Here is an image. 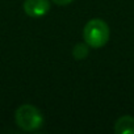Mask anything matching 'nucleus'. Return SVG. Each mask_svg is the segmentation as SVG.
Listing matches in <instances>:
<instances>
[{"label":"nucleus","instance_id":"obj_1","mask_svg":"<svg viewBox=\"0 0 134 134\" xmlns=\"http://www.w3.org/2000/svg\"><path fill=\"white\" fill-rule=\"evenodd\" d=\"M109 26L101 19L90 20L83 29L84 42L93 49H100L109 41Z\"/></svg>","mask_w":134,"mask_h":134},{"label":"nucleus","instance_id":"obj_2","mask_svg":"<svg viewBox=\"0 0 134 134\" xmlns=\"http://www.w3.org/2000/svg\"><path fill=\"white\" fill-rule=\"evenodd\" d=\"M15 120L17 126L25 131L38 130L43 125V116L41 110L30 104H24L19 107L15 113Z\"/></svg>","mask_w":134,"mask_h":134},{"label":"nucleus","instance_id":"obj_3","mask_svg":"<svg viewBox=\"0 0 134 134\" xmlns=\"http://www.w3.org/2000/svg\"><path fill=\"white\" fill-rule=\"evenodd\" d=\"M24 11L32 19H40L50 11V0H25Z\"/></svg>","mask_w":134,"mask_h":134},{"label":"nucleus","instance_id":"obj_4","mask_svg":"<svg viewBox=\"0 0 134 134\" xmlns=\"http://www.w3.org/2000/svg\"><path fill=\"white\" fill-rule=\"evenodd\" d=\"M114 133L117 134H134V117L122 116L114 124Z\"/></svg>","mask_w":134,"mask_h":134},{"label":"nucleus","instance_id":"obj_5","mask_svg":"<svg viewBox=\"0 0 134 134\" xmlns=\"http://www.w3.org/2000/svg\"><path fill=\"white\" fill-rule=\"evenodd\" d=\"M88 47H90V46H88L87 43H76V45L74 46V49H72V55H74V58L78 59V60L84 59V58L88 55V53H90V49H88Z\"/></svg>","mask_w":134,"mask_h":134},{"label":"nucleus","instance_id":"obj_6","mask_svg":"<svg viewBox=\"0 0 134 134\" xmlns=\"http://www.w3.org/2000/svg\"><path fill=\"white\" fill-rule=\"evenodd\" d=\"M53 3H55L57 5H67V4H70L72 3L74 0H51Z\"/></svg>","mask_w":134,"mask_h":134}]
</instances>
